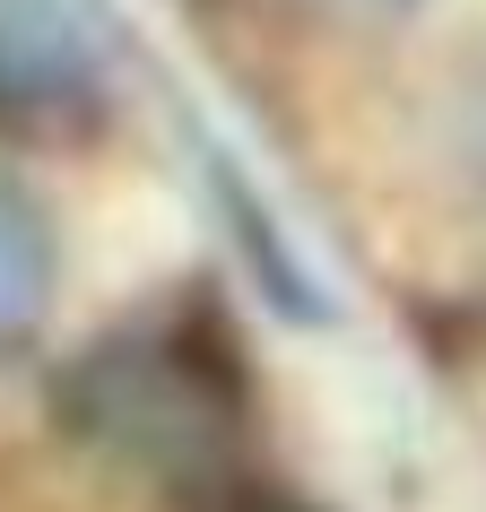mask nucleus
Masks as SVG:
<instances>
[{
  "label": "nucleus",
  "mask_w": 486,
  "mask_h": 512,
  "mask_svg": "<svg viewBox=\"0 0 486 512\" xmlns=\"http://www.w3.org/2000/svg\"><path fill=\"white\" fill-rule=\"evenodd\" d=\"M61 417H70L105 460L148 469V478H209L217 460H226V443H235V391H226L217 365L200 348H183L174 330L105 339V348L70 374Z\"/></svg>",
  "instance_id": "nucleus-1"
},
{
  "label": "nucleus",
  "mask_w": 486,
  "mask_h": 512,
  "mask_svg": "<svg viewBox=\"0 0 486 512\" xmlns=\"http://www.w3.org/2000/svg\"><path fill=\"white\" fill-rule=\"evenodd\" d=\"M122 27L105 0H0V105L79 113L105 87Z\"/></svg>",
  "instance_id": "nucleus-2"
},
{
  "label": "nucleus",
  "mask_w": 486,
  "mask_h": 512,
  "mask_svg": "<svg viewBox=\"0 0 486 512\" xmlns=\"http://www.w3.org/2000/svg\"><path fill=\"white\" fill-rule=\"evenodd\" d=\"M53 287H61L53 209L18 174H0V356L35 348V330L53 322Z\"/></svg>",
  "instance_id": "nucleus-3"
},
{
  "label": "nucleus",
  "mask_w": 486,
  "mask_h": 512,
  "mask_svg": "<svg viewBox=\"0 0 486 512\" xmlns=\"http://www.w3.org/2000/svg\"><path fill=\"white\" fill-rule=\"evenodd\" d=\"M460 148H469V165H478V183H486V87L460 105Z\"/></svg>",
  "instance_id": "nucleus-4"
}]
</instances>
